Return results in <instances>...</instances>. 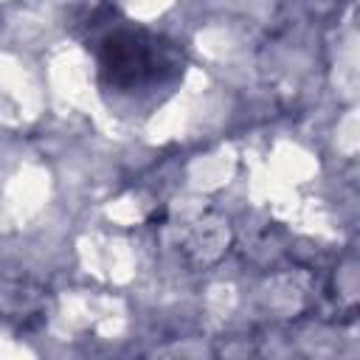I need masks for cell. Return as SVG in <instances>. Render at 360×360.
Instances as JSON below:
<instances>
[{
	"instance_id": "6da1fadb",
	"label": "cell",
	"mask_w": 360,
	"mask_h": 360,
	"mask_svg": "<svg viewBox=\"0 0 360 360\" xmlns=\"http://www.w3.org/2000/svg\"><path fill=\"white\" fill-rule=\"evenodd\" d=\"M98 65H101V76L121 90L158 82L180 68L172 45L143 31H112L110 37H104L98 51Z\"/></svg>"
}]
</instances>
